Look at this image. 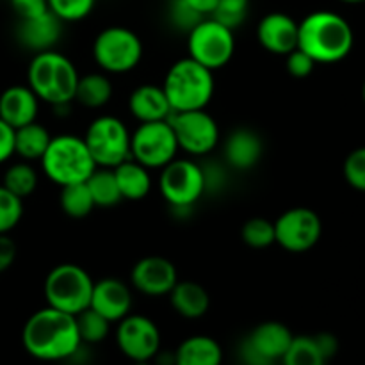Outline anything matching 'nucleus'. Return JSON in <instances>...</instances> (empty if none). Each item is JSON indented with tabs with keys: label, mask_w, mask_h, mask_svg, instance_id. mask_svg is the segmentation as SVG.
I'll return each mask as SVG.
<instances>
[{
	"label": "nucleus",
	"mask_w": 365,
	"mask_h": 365,
	"mask_svg": "<svg viewBox=\"0 0 365 365\" xmlns=\"http://www.w3.org/2000/svg\"><path fill=\"white\" fill-rule=\"evenodd\" d=\"M93 278L77 264H59L45 280V298L48 307L77 316L91 303Z\"/></svg>",
	"instance_id": "obj_6"
},
{
	"label": "nucleus",
	"mask_w": 365,
	"mask_h": 365,
	"mask_svg": "<svg viewBox=\"0 0 365 365\" xmlns=\"http://www.w3.org/2000/svg\"><path fill=\"white\" fill-rule=\"evenodd\" d=\"M93 56L107 73H127L141 63L143 43L134 31L114 25L96 36Z\"/></svg>",
	"instance_id": "obj_7"
},
{
	"label": "nucleus",
	"mask_w": 365,
	"mask_h": 365,
	"mask_svg": "<svg viewBox=\"0 0 365 365\" xmlns=\"http://www.w3.org/2000/svg\"><path fill=\"white\" fill-rule=\"evenodd\" d=\"M93 310L102 314L110 323H118L130 314L132 294L125 282L118 278H102L93 285L91 303Z\"/></svg>",
	"instance_id": "obj_18"
},
{
	"label": "nucleus",
	"mask_w": 365,
	"mask_h": 365,
	"mask_svg": "<svg viewBox=\"0 0 365 365\" xmlns=\"http://www.w3.org/2000/svg\"><path fill=\"white\" fill-rule=\"evenodd\" d=\"M113 96V82L103 73H88L78 77L75 88V98L81 106L88 109H100Z\"/></svg>",
	"instance_id": "obj_27"
},
{
	"label": "nucleus",
	"mask_w": 365,
	"mask_h": 365,
	"mask_svg": "<svg viewBox=\"0 0 365 365\" xmlns=\"http://www.w3.org/2000/svg\"><path fill=\"white\" fill-rule=\"evenodd\" d=\"M203 18L207 16L192 9L185 0H171L170 2V20L178 31H185L189 34Z\"/></svg>",
	"instance_id": "obj_37"
},
{
	"label": "nucleus",
	"mask_w": 365,
	"mask_h": 365,
	"mask_svg": "<svg viewBox=\"0 0 365 365\" xmlns=\"http://www.w3.org/2000/svg\"><path fill=\"white\" fill-rule=\"evenodd\" d=\"M50 141V132L38 121L14 128V153L25 160H41Z\"/></svg>",
	"instance_id": "obj_26"
},
{
	"label": "nucleus",
	"mask_w": 365,
	"mask_h": 365,
	"mask_svg": "<svg viewBox=\"0 0 365 365\" xmlns=\"http://www.w3.org/2000/svg\"><path fill=\"white\" fill-rule=\"evenodd\" d=\"M353 29L341 14L314 11L298 25V48L323 64L346 59L353 48Z\"/></svg>",
	"instance_id": "obj_2"
},
{
	"label": "nucleus",
	"mask_w": 365,
	"mask_h": 365,
	"mask_svg": "<svg viewBox=\"0 0 365 365\" xmlns=\"http://www.w3.org/2000/svg\"><path fill=\"white\" fill-rule=\"evenodd\" d=\"M159 189L171 209H192L205 195L202 164L189 159H173L163 168Z\"/></svg>",
	"instance_id": "obj_11"
},
{
	"label": "nucleus",
	"mask_w": 365,
	"mask_h": 365,
	"mask_svg": "<svg viewBox=\"0 0 365 365\" xmlns=\"http://www.w3.org/2000/svg\"><path fill=\"white\" fill-rule=\"evenodd\" d=\"M323 223L309 207L289 209L274 221V239L285 252L305 253L319 242Z\"/></svg>",
	"instance_id": "obj_13"
},
{
	"label": "nucleus",
	"mask_w": 365,
	"mask_h": 365,
	"mask_svg": "<svg viewBox=\"0 0 365 365\" xmlns=\"http://www.w3.org/2000/svg\"><path fill=\"white\" fill-rule=\"evenodd\" d=\"M189 57L210 71L220 70L235 52L234 31L214 18H203L187 38Z\"/></svg>",
	"instance_id": "obj_9"
},
{
	"label": "nucleus",
	"mask_w": 365,
	"mask_h": 365,
	"mask_svg": "<svg viewBox=\"0 0 365 365\" xmlns=\"http://www.w3.org/2000/svg\"><path fill=\"white\" fill-rule=\"evenodd\" d=\"M185 2H187L192 9L198 11L200 14H203V16L212 14L217 6V0H185Z\"/></svg>",
	"instance_id": "obj_45"
},
{
	"label": "nucleus",
	"mask_w": 365,
	"mask_h": 365,
	"mask_svg": "<svg viewBox=\"0 0 365 365\" xmlns=\"http://www.w3.org/2000/svg\"><path fill=\"white\" fill-rule=\"evenodd\" d=\"M81 75L75 64L56 50L39 52L29 64V88L39 100L52 106H68L75 98V88Z\"/></svg>",
	"instance_id": "obj_3"
},
{
	"label": "nucleus",
	"mask_w": 365,
	"mask_h": 365,
	"mask_svg": "<svg viewBox=\"0 0 365 365\" xmlns=\"http://www.w3.org/2000/svg\"><path fill=\"white\" fill-rule=\"evenodd\" d=\"M128 109L139 123L168 120V116L173 113L163 86L159 88L152 84H143L132 91L128 98Z\"/></svg>",
	"instance_id": "obj_22"
},
{
	"label": "nucleus",
	"mask_w": 365,
	"mask_h": 365,
	"mask_svg": "<svg viewBox=\"0 0 365 365\" xmlns=\"http://www.w3.org/2000/svg\"><path fill=\"white\" fill-rule=\"evenodd\" d=\"M11 7H13L20 20L36 18L50 11L48 0H11Z\"/></svg>",
	"instance_id": "obj_41"
},
{
	"label": "nucleus",
	"mask_w": 365,
	"mask_h": 365,
	"mask_svg": "<svg viewBox=\"0 0 365 365\" xmlns=\"http://www.w3.org/2000/svg\"><path fill=\"white\" fill-rule=\"evenodd\" d=\"M292 331L278 321H266L252 330L242 341L241 355L246 365H271L282 360L291 346Z\"/></svg>",
	"instance_id": "obj_14"
},
{
	"label": "nucleus",
	"mask_w": 365,
	"mask_h": 365,
	"mask_svg": "<svg viewBox=\"0 0 365 365\" xmlns=\"http://www.w3.org/2000/svg\"><path fill=\"white\" fill-rule=\"evenodd\" d=\"M171 307L185 319H200L210 307V296L205 287L191 280H178L170 292Z\"/></svg>",
	"instance_id": "obj_23"
},
{
	"label": "nucleus",
	"mask_w": 365,
	"mask_h": 365,
	"mask_svg": "<svg viewBox=\"0 0 365 365\" xmlns=\"http://www.w3.org/2000/svg\"><path fill=\"white\" fill-rule=\"evenodd\" d=\"M95 207V200H93L86 182L64 185L63 191H61V209L66 216L73 217V220L89 216Z\"/></svg>",
	"instance_id": "obj_29"
},
{
	"label": "nucleus",
	"mask_w": 365,
	"mask_h": 365,
	"mask_svg": "<svg viewBox=\"0 0 365 365\" xmlns=\"http://www.w3.org/2000/svg\"><path fill=\"white\" fill-rule=\"evenodd\" d=\"M362 96H364V102H365V82H364V88H362Z\"/></svg>",
	"instance_id": "obj_48"
},
{
	"label": "nucleus",
	"mask_w": 365,
	"mask_h": 365,
	"mask_svg": "<svg viewBox=\"0 0 365 365\" xmlns=\"http://www.w3.org/2000/svg\"><path fill=\"white\" fill-rule=\"evenodd\" d=\"M96 0H48V7L61 21L84 20L95 7Z\"/></svg>",
	"instance_id": "obj_36"
},
{
	"label": "nucleus",
	"mask_w": 365,
	"mask_h": 365,
	"mask_svg": "<svg viewBox=\"0 0 365 365\" xmlns=\"http://www.w3.org/2000/svg\"><path fill=\"white\" fill-rule=\"evenodd\" d=\"M77 321L78 335H81V341L86 346L98 344V342L106 341L107 335L110 331V321L106 319L102 314H98L96 310H93L91 307H88L86 310H82L81 314L75 316Z\"/></svg>",
	"instance_id": "obj_32"
},
{
	"label": "nucleus",
	"mask_w": 365,
	"mask_h": 365,
	"mask_svg": "<svg viewBox=\"0 0 365 365\" xmlns=\"http://www.w3.org/2000/svg\"><path fill=\"white\" fill-rule=\"evenodd\" d=\"M14 155V128L0 118V164Z\"/></svg>",
	"instance_id": "obj_42"
},
{
	"label": "nucleus",
	"mask_w": 365,
	"mask_h": 365,
	"mask_svg": "<svg viewBox=\"0 0 365 365\" xmlns=\"http://www.w3.org/2000/svg\"><path fill=\"white\" fill-rule=\"evenodd\" d=\"M24 216V200L0 185V235L9 234Z\"/></svg>",
	"instance_id": "obj_34"
},
{
	"label": "nucleus",
	"mask_w": 365,
	"mask_h": 365,
	"mask_svg": "<svg viewBox=\"0 0 365 365\" xmlns=\"http://www.w3.org/2000/svg\"><path fill=\"white\" fill-rule=\"evenodd\" d=\"M264 153V141L253 128L239 127L225 139V164L237 171H248L259 164Z\"/></svg>",
	"instance_id": "obj_19"
},
{
	"label": "nucleus",
	"mask_w": 365,
	"mask_h": 365,
	"mask_svg": "<svg viewBox=\"0 0 365 365\" xmlns=\"http://www.w3.org/2000/svg\"><path fill=\"white\" fill-rule=\"evenodd\" d=\"M163 89L173 113L205 109L214 95V75L209 68L185 57L168 70Z\"/></svg>",
	"instance_id": "obj_4"
},
{
	"label": "nucleus",
	"mask_w": 365,
	"mask_h": 365,
	"mask_svg": "<svg viewBox=\"0 0 365 365\" xmlns=\"http://www.w3.org/2000/svg\"><path fill=\"white\" fill-rule=\"evenodd\" d=\"M16 259V245L7 234L0 235V273H6Z\"/></svg>",
	"instance_id": "obj_43"
},
{
	"label": "nucleus",
	"mask_w": 365,
	"mask_h": 365,
	"mask_svg": "<svg viewBox=\"0 0 365 365\" xmlns=\"http://www.w3.org/2000/svg\"><path fill=\"white\" fill-rule=\"evenodd\" d=\"M223 349L209 335H192L175 351V365H221Z\"/></svg>",
	"instance_id": "obj_25"
},
{
	"label": "nucleus",
	"mask_w": 365,
	"mask_h": 365,
	"mask_svg": "<svg viewBox=\"0 0 365 365\" xmlns=\"http://www.w3.org/2000/svg\"><path fill=\"white\" fill-rule=\"evenodd\" d=\"M134 365H153V364H150V362H134Z\"/></svg>",
	"instance_id": "obj_47"
},
{
	"label": "nucleus",
	"mask_w": 365,
	"mask_h": 365,
	"mask_svg": "<svg viewBox=\"0 0 365 365\" xmlns=\"http://www.w3.org/2000/svg\"><path fill=\"white\" fill-rule=\"evenodd\" d=\"M284 365H327L328 360L317 348L314 335H298L292 339L291 346L282 356Z\"/></svg>",
	"instance_id": "obj_31"
},
{
	"label": "nucleus",
	"mask_w": 365,
	"mask_h": 365,
	"mask_svg": "<svg viewBox=\"0 0 365 365\" xmlns=\"http://www.w3.org/2000/svg\"><path fill=\"white\" fill-rule=\"evenodd\" d=\"M38 109L39 98L29 86H11L0 95V118L13 128L36 121Z\"/></svg>",
	"instance_id": "obj_21"
},
{
	"label": "nucleus",
	"mask_w": 365,
	"mask_h": 365,
	"mask_svg": "<svg viewBox=\"0 0 365 365\" xmlns=\"http://www.w3.org/2000/svg\"><path fill=\"white\" fill-rule=\"evenodd\" d=\"M341 2H346V4H364L365 0H341Z\"/></svg>",
	"instance_id": "obj_46"
},
{
	"label": "nucleus",
	"mask_w": 365,
	"mask_h": 365,
	"mask_svg": "<svg viewBox=\"0 0 365 365\" xmlns=\"http://www.w3.org/2000/svg\"><path fill=\"white\" fill-rule=\"evenodd\" d=\"M316 68V61L310 56H307L303 50L296 48L291 53H287V71L294 78H305Z\"/></svg>",
	"instance_id": "obj_40"
},
{
	"label": "nucleus",
	"mask_w": 365,
	"mask_h": 365,
	"mask_svg": "<svg viewBox=\"0 0 365 365\" xmlns=\"http://www.w3.org/2000/svg\"><path fill=\"white\" fill-rule=\"evenodd\" d=\"M41 168L50 180L64 187L88 180L96 170V164L84 139L63 134L52 138L45 155L41 157Z\"/></svg>",
	"instance_id": "obj_5"
},
{
	"label": "nucleus",
	"mask_w": 365,
	"mask_h": 365,
	"mask_svg": "<svg viewBox=\"0 0 365 365\" xmlns=\"http://www.w3.org/2000/svg\"><path fill=\"white\" fill-rule=\"evenodd\" d=\"M86 184L96 207H114L123 200L113 168H96Z\"/></svg>",
	"instance_id": "obj_28"
},
{
	"label": "nucleus",
	"mask_w": 365,
	"mask_h": 365,
	"mask_svg": "<svg viewBox=\"0 0 365 365\" xmlns=\"http://www.w3.org/2000/svg\"><path fill=\"white\" fill-rule=\"evenodd\" d=\"M178 143L170 121H148L141 123L130 135V159L145 168H160L177 159Z\"/></svg>",
	"instance_id": "obj_10"
},
{
	"label": "nucleus",
	"mask_w": 365,
	"mask_h": 365,
	"mask_svg": "<svg viewBox=\"0 0 365 365\" xmlns=\"http://www.w3.org/2000/svg\"><path fill=\"white\" fill-rule=\"evenodd\" d=\"M168 121L175 132L178 148L189 155H207L220 143V127L205 109L171 113Z\"/></svg>",
	"instance_id": "obj_12"
},
{
	"label": "nucleus",
	"mask_w": 365,
	"mask_h": 365,
	"mask_svg": "<svg viewBox=\"0 0 365 365\" xmlns=\"http://www.w3.org/2000/svg\"><path fill=\"white\" fill-rule=\"evenodd\" d=\"M86 146L96 168H116L130 159V134L116 116H98L86 130Z\"/></svg>",
	"instance_id": "obj_8"
},
{
	"label": "nucleus",
	"mask_w": 365,
	"mask_h": 365,
	"mask_svg": "<svg viewBox=\"0 0 365 365\" xmlns=\"http://www.w3.org/2000/svg\"><path fill=\"white\" fill-rule=\"evenodd\" d=\"M25 351L45 362L68 360L82 344L75 316L46 307L32 314L21 331Z\"/></svg>",
	"instance_id": "obj_1"
},
{
	"label": "nucleus",
	"mask_w": 365,
	"mask_h": 365,
	"mask_svg": "<svg viewBox=\"0 0 365 365\" xmlns=\"http://www.w3.org/2000/svg\"><path fill=\"white\" fill-rule=\"evenodd\" d=\"M2 185L14 196L25 200L38 187V173L29 163H16L6 170Z\"/></svg>",
	"instance_id": "obj_30"
},
{
	"label": "nucleus",
	"mask_w": 365,
	"mask_h": 365,
	"mask_svg": "<svg viewBox=\"0 0 365 365\" xmlns=\"http://www.w3.org/2000/svg\"><path fill=\"white\" fill-rule=\"evenodd\" d=\"M130 282L139 292L146 296H166L178 282L177 267L164 257H143L132 267Z\"/></svg>",
	"instance_id": "obj_16"
},
{
	"label": "nucleus",
	"mask_w": 365,
	"mask_h": 365,
	"mask_svg": "<svg viewBox=\"0 0 365 365\" xmlns=\"http://www.w3.org/2000/svg\"><path fill=\"white\" fill-rule=\"evenodd\" d=\"M116 342L132 362H150L160 349V331L146 316H125L118 321Z\"/></svg>",
	"instance_id": "obj_15"
},
{
	"label": "nucleus",
	"mask_w": 365,
	"mask_h": 365,
	"mask_svg": "<svg viewBox=\"0 0 365 365\" xmlns=\"http://www.w3.org/2000/svg\"><path fill=\"white\" fill-rule=\"evenodd\" d=\"M298 21L285 13H269L257 25V39L271 53L287 56L298 48Z\"/></svg>",
	"instance_id": "obj_17"
},
{
	"label": "nucleus",
	"mask_w": 365,
	"mask_h": 365,
	"mask_svg": "<svg viewBox=\"0 0 365 365\" xmlns=\"http://www.w3.org/2000/svg\"><path fill=\"white\" fill-rule=\"evenodd\" d=\"M248 7L250 0H217V6L210 18L234 31L239 25L245 24L246 16H248Z\"/></svg>",
	"instance_id": "obj_35"
},
{
	"label": "nucleus",
	"mask_w": 365,
	"mask_h": 365,
	"mask_svg": "<svg viewBox=\"0 0 365 365\" xmlns=\"http://www.w3.org/2000/svg\"><path fill=\"white\" fill-rule=\"evenodd\" d=\"M203 171V184H205V192H220L227 184V170L223 164L210 163L202 164Z\"/></svg>",
	"instance_id": "obj_39"
},
{
	"label": "nucleus",
	"mask_w": 365,
	"mask_h": 365,
	"mask_svg": "<svg viewBox=\"0 0 365 365\" xmlns=\"http://www.w3.org/2000/svg\"><path fill=\"white\" fill-rule=\"evenodd\" d=\"M314 341H316L317 348H319V351L323 353V356L327 360L334 359V356L337 355L339 341H337V337H335V335L323 331V334L314 335Z\"/></svg>",
	"instance_id": "obj_44"
},
{
	"label": "nucleus",
	"mask_w": 365,
	"mask_h": 365,
	"mask_svg": "<svg viewBox=\"0 0 365 365\" xmlns=\"http://www.w3.org/2000/svg\"><path fill=\"white\" fill-rule=\"evenodd\" d=\"M241 237L245 245L253 250L269 248L277 242L274 239V223L266 217H252L241 228Z\"/></svg>",
	"instance_id": "obj_33"
},
{
	"label": "nucleus",
	"mask_w": 365,
	"mask_h": 365,
	"mask_svg": "<svg viewBox=\"0 0 365 365\" xmlns=\"http://www.w3.org/2000/svg\"><path fill=\"white\" fill-rule=\"evenodd\" d=\"M63 21L52 13L39 14L36 18H27V20H20L16 29V38L21 46L32 52H46L52 50L53 45L59 41L61 32H63Z\"/></svg>",
	"instance_id": "obj_20"
},
{
	"label": "nucleus",
	"mask_w": 365,
	"mask_h": 365,
	"mask_svg": "<svg viewBox=\"0 0 365 365\" xmlns=\"http://www.w3.org/2000/svg\"><path fill=\"white\" fill-rule=\"evenodd\" d=\"M113 171L123 200L139 202L152 191V177H150L148 168L139 164L138 160H123L116 168H113Z\"/></svg>",
	"instance_id": "obj_24"
},
{
	"label": "nucleus",
	"mask_w": 365,
	"mask_h": 365,
	"mask_svg": "<svg viewBox=\"0 0 365 365\" xmlns=\"http://www.w3.org/2000/svg\"><path fill=\"white\" fill-rule=\"evenodd\" d=\"M344 178L351 187L365 192V146L356 148L346 157Z\"/></svg>",
	"instance_id": "obj_38"
}]
</instances>
